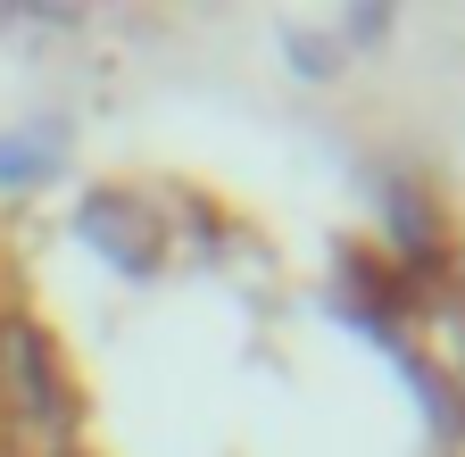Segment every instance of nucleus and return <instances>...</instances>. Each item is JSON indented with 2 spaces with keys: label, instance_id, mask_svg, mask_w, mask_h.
Masks as SVG:
<instances>
[]
</instances>
